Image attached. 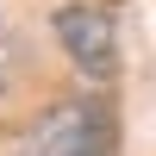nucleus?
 Here are the masks:
<instances>
[{"instance_id": "obj_1", "label": "nucleus", "mask_w": 156, "mask_h": 156, "mask_svg": "<svg viewBox=\"0 0 156 156\" xmlns=\"http://www.w3.org/2000/svg\"><path fill=\"white\" fill-rule=\"evenodd\" d=\"M12 156H112V112L100 100H62L19 137Z\"/></svg>"}, {"instance_id": "obj_2", "label": "nucleus", "mask_w": 156, "mask_h": 156, "mask_svg": "<svg viewBox=\"0 0 156 156\" xmlns=\"http://www.w3.org/2000/svg\"><path fill=\"white\" fill-rule=\"evenodd\" d=\"M56 37L62 50H69V62L81 75H94V81H106L112 69H119V37H112V19L100 6H87V0H75V6L56 12Z\"/></svg>"}, {"instance_id": "obj_3", "label": "nucleus", "mask_w": 156, "mask_h": 156, "mask_svg": "<svg viewBox=\"0 0 156 156\" xmlns=\"http://www.w3.org/2000/svg\"><path fill=\"white\" fill-rule=\"evenodd\" d=\"M12 94V31H6V19H0V100Z\"/></svg>"}]
</instances>
